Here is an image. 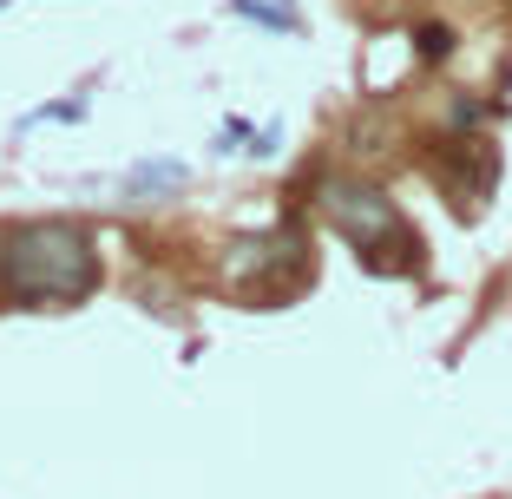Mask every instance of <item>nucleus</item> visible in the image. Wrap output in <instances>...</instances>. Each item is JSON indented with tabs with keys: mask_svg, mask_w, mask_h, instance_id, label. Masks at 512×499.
Returning a JSON list of instances; mask_svg holds the SVG:
<instances>
[{
	"mask_svg": "<svg viewBox=\"0 0 512 499\" xmlns=\"http://www.w3.org/2000/svg\"><path fill=\"white\" fill-rule=\"evenodd\" d=\"M414 40H421V60H447V53H453V33L440 27V20H434V27H421Z\"/></svg>",
	"mask_w": 512,
	"mask_h": 499,
	"instance_id": "5",
	"label": "nucleus"
},
{
	"mask_svg": "<svg viewBox=\"0 0 512 499\" xmlns=\"http://www.w3.org/2000/svg\"><path fill=\"white\" fill-rule=\"evenodd\" d=\"M184 178H191V171H184L178 158H145V165H132V178H125V197L151 204V197H171V191H184Z\"/></svg>",
	"mask_w": 512,
	"mask_h": 499,
	"instance_id": "3",
	"label": "nucleus"
},
{
	"mask_svg": "<svg viewBox=\"0 0 512 499\" xmlns=\"http://www.w3.org/2000/svg\"><path fill=\"white\" fill-rule=\"evenodd\" d=\"M0 289L27 309H66L99 289V250L79 224H20L0 237Z\"/></svg>",
	"mask_w": 512,
	"mask_h": 499,
	"instance_id": "1",
	"label": "nucleus"
},
{
	"mask_svg": "<svg viewBox=\"0 0 512 499\" xmlns=\"http://www.w3.org/2000/svg\"><path fill=\"white\" fill-rule=\"evenodd\" d=\"M230 7H237L243 20H256V27H276V33L296 27V14H289V7H276V0H230Z\"/></svg>",
	"mask_w": 512,
	"mask_h": 499,
	"instance_id": "4",
	"label": "nucleus"
},
{
	"mask_svg": "<svg viewBox=\"0 0 512 499\" xmlns=\"http://www.w3.org/2000/svg\"><path fill=\"white\" fill-rule=\"evenodd\" d=\"M86 112V99H60V106H40V112H27L20 125H40V119H79Z\"/></svg>",
	"mask_w": 512,
	"mask_h": 499,
	"instance_id": "6",
	"label": "nucleus"
},
{
	"mask_svg": "<svg viewBox=\"0 0 512 499\" xmlns=\"http://www.w3.org/2000/svg\"><path fill=\"white\" fill-rule=\"evenodd\" d=\"M322 217L355 243V257L381 276V250H407V257H421V237L401 224L394 211V197H381L375 184L362 178H322Z\"/></svg>",
	"mask_w": 512,
	"mask_h": 499,
	"instance_id": "2",
	"label": "nucleus"
}]
</instances>
